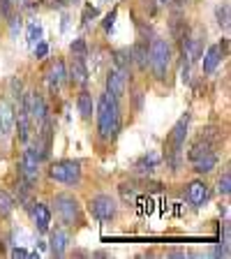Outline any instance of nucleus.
Instances as JSON below:
<instances>
[{"label": "nucleus", "instance_id": "f257e3e1", "mask_svg": "<svg viewBox=\"0 0 231 259\" xmlns=\"http://www.w3.org/2000/svg\"><path fill=\"white\" fill-rule=\"evenodd\" d=\"M97 130H100V137H102L104 141L116 139V135H118V130H120L118 100L107 91L97 100Z\"/></svg>", "mask_w": 231, "mask_h": 259}, {"label": "nucleus", "instance_id": "f03ea898", "mask_svg": "<svg viewBox=\"0 0 231 259\" xmlns=\"http://www.w3.org/2000/svg\"><path fill=\"white\" fill-rule=\"evenodd\" d=\"M171 60H173V51H171V44L167 39L162 37H155L148 47V65H151L153 74L157 79H164L171 67Z\"/></svg>", "mask_w": 231, "mask_h": 259}, {"label": "nucleus", "instance_id": "7ed1b4c3", "mask_svg": "<svg viewBox=\"0 0 231 259\" xmlns=\"http://www.w3.org/2000/svg\"><path fill=\"white\" fill-rule=\"evenodd\" d=\"M81 162L76 160H58L49 169V178L63 185H76L81 181Z\"/></svg>", "mask_w": 231, "mask_h": 259}, {"label": "nucleus", "instance_id": "20e7f679", "mask_svg": "<svg viewBox=\"0 0 231 259\" xmlns=\"http://www.w3.org/2000/svg\"><path fill=\"white\" fill-rule=\"evenodd\" d=\"M54 210L58 213V218L63 220V225L74 227L81 220V206L76 201V197L72 194H56L54 197Z\"/></svg>", "mask_w": 231, "mask_h": 259}, {"label": "nucleus", "instance_id": "39448f33", "mask_svg": "<svg viewBox=\"0 0 231 259\" xmlns=\"http://www.w3.org/2000/svg\"><path fill=\"white\" fill-rule=\"evenodd\" d=\"M88 210H90V215L100 222H111L113 218L118 215V204L113 197L109 194H97L88 201Z\"/></svg>", "mask_w": 231, "mask_h": 259}, {"label": "nucleus", "instance_id": "423d86ee", "mask_svg": "<svg viewBox=\"0 0 231 259\" xmlns=\"http://www.w3.org/2000/svg\"><path fill=\"white\" fill-rule=\"evenodd\" d=\"M42 160L37 157V153L32 151V146H28L26 151H23V157H21V164H19V169H21V176L26 183H35L39 178V174H42Z\"/></svg>", "mask_w": 231, "mask_h": 259}, {"label": "nucleus", "instance_id": "0eeeda50", "mask_svg": "<svg viewBox=\"0 0 231 259\" xmlns=\"http://www.w3.org/2000/svg\"><path fill=\"white\" fill-rule=\"evenodd\" d=\"M188 130H190V113L185 111L183 116L176 120V125H173V130H171V135H169V144H171V151H169V153H171L173 157L180 155V148H183V144H185Z\"/></svg>", "mask_w": 231, "mask_h": 259}, {"label": "nucleus", "instance_id": "6e6552de", "mask_svg": "<svg viewBox=\"0 0 231 259\" xmlns=\"http://www.w3.org/2000/svg\"><path fill=\"white\" fill-rule=\"evenodd\" d=\"M28 113H30V120L37 125V127L49 118V107H47L44 95H39V93H28Z\"/></svg>", "mask_w": 231, "mask_h": 259}, {"label": "nucleus", "instance_id": "1a4fd4ad", "mask_svg": "<svg viewBox=\"0 0 231 259\" xmlns=\"http://www.w3.org/2000/svg\"><path fill=\"white\" fill-rule=\"evenodd\" d=\"M14 125H16V135H19V139L26 144L28 139H30V113H28V95L21 97V104H19V113H14Z\"/></svg>", "mask_w": 231, "mask_h": 259}, {"label": "nucleus", "instance_id": "9d476101", "mask_svg": "<svg viewBox=\"0 0 231 259\" xmlns=\"http://www.w3.org/2000/svg\"><path fill=\"white\" fill-rule=\"evenodd\" d=\"M125 91H127V72L120 70V67L109 70V74H107V93H111L116 100H120V97L125 95Z\"/></svg>", "mask_w": 231, "mask_h": 259}, {"label": "nucleus", "instance_id": "9b49d317", "mask_svg": "<svg viewBox=\"0 0 231 259\" xmlns=\"http://www.w3.org/2000/svg\"><path fill=\"white\" fill-rule=\"evenodd\" d=\"M208 197H210V190L204 181H192V183H188V201L192 206H197V208L204 206L206 201H208Z\"/></svg>", "mask_w": 231, "mask_h": 259}, {"label": "nucleus", "instance_id": "f8f14e48", "mask_svg": "<svg viewBox=\"0 0 231 259\" xmlns=\"http://www.w3.org/2000/svg\"><path fill=\"white\" fill-rule=\"evenodd\" d=\"M67 79L74 83V86H86L88 83V67H86V60L83 58H72V65L67 70Z\"/></svg>", "mask_w": 231, "mask_h": 259}, {"label": "nucleus", "instance_id": "ddd939ff", "mask_svg": "<svg viewBox=\"0 0 231 259\" xmlns=\"http://www.w3.org/2000/svg\"><path fill=\"white\" fill-rule=\"evenodd\" d=\"M67 245H70V232L67 229H54L51 232V241H49V248H51V254L56 257H63L67 252Z\"/></svg>", "mask_w": 231, "mask_h": 259}, {"label": "nucleus", "instance_id": "4468645a", "mask_svg": "<svg viewBox=\"0 0 231 259\" xmlns=\"http://www.w3.org/2000/svg\"><path fill=\"white\" fill-rule=\"evenodd\" d=\"M14 130V107L7 100H0V137H10Z\"/></svg>", "mask_w": 231, "mask_h": 259}, {"label": "nucleus", "instance_id": "2eb2a0df", "mask_svg": "<svg viewBox=\"0 0 231 259\" xmlns=\"http://www.w3.org/2000/svg\"><path fill=\"white\" fill-rule=\"evenodd\" d=\"M65 79H67V67H65L63 60H56V63L49 67V72H47L49 88H51V91H58V88L65 83Z\"/></svg>", "mask_w": 231, "mask_h": 259}, {"label": "nucleus", "instance_id": "dca6fc26", "mask_svg": "<svg viewBox=\"0 0 231 259\" xmlns=\"http://www.w3.org/2000/svg\"><path fill=\"white\" fill-rule=\"evenodd\" d=\"M30 218L32 222H35V227H37L39 232H49V225H51V210H49L47 204H32L30 208Z\"/></svg>", "mask_w": 231, "mask_h": 259}, {"label": "nucleus", "instance_id": "f3484780", "mask_svg": "<svg viewBox=\"0 0 231 259\" xmlns=\"http://www.w3.org/2000/svg\"><path fill=\"white\" fill-rule=\"evenodd\" d=\"M222 51H220V47L217 44H213V47H208V51L204 54V74H213V72L220 67V63H222Z\"/></svg>", "mask_w": 231, "mask_h": 259}, {"label": "nucleus", "instance_id": "a211bd4d", "mask_svg": "<svg viewBox=\"0 0 231 259\" xmlns=\"http://www.w3.org/2000/svg\"><path fill=\"white\" fill-rule=\"evenodd\" d=\"M76 109H79L81 118L83 120H90L93 118V111H95V100H93V93L90 91H81L79 97H76Z\"/></svg>", "mask_w": 231, "mask_h": 259}, {"label": "nucleus", "instance_id": "6ab92c4d", "mask_svg": "<svg viewBox=\"0 0 231 259\" xmlns=\"http://www.w3.org/2000/svg\"><path fill=\"white\" fill-rule=\"evenodd\" d=\"M192 167H194V171H197V174H208V171H213V169L217 167V155H215L213 151L206 153V155H201V157H197V160H192Z\"/></svg>", "mask_w": 231, "mask_h": 259}, {"label": "nucleus", "instance_id": "aec40b11", "mask_svg": "<svg viewBox=\"0 0 231 259\" xmlns=\"http://www.w3.org/2000/svg\"><path fill=\"white\" fill-rule=\"evenodd\" d=\"M132 63L139 65V70H148V44L139 42L132 49Z\"/></svg>", "mask_w": 231, "mask_h": 259}, {"label": "nucleus", "instance_id": "412c9836", "mask_svg": "<svg viewBox=\"0 0 231 259\" xmlns=\"http://www.w3.org/2000/svg\"><path fill=\"white\" fill-rule=\"evenodd\" d=\"M162 162V157L157 155V153H146L144 157H139V162H136V167L141 169V171H153V169L157 167Z\"/></svg>", "mask_w": 231, "mask_h": 259}, {"label": "nucleus", "instance_id": "4be33fe9", "mask_svg": "<svg viewBox=\"0 0 231 259\" xmlns=\"http://www.w3.org/2000/svg\"><path fill=\"white\" fill-rule=\"evenodd\" d=\"M42 26H39L37 21H32V23H28V30H26V39H28V44L30 47H35V44L42 39Z\"/></svg>", "mask_w": 231, "mask_h": 259}, {"label": "nucleus", "instance_id": "5701e85b", "mask_svg": "<svg viewBox=\"0 0 231 259\" xmlns=\"http://www.w3.org/2000/svg\"><path fill=\"white\" fill-rule=\"evenodd\" d=\"M14 199L10 197V192L5 190H0V215H10L12 210H14Z\"/></svg>", "mask_w": 231, "mask_h": 259}, {"label": "nucleus", "instance_id": "b1692460", "mask_svg": "<svg viewBox=\"0 0 231 259\" xmlns=\"http://www.w3.org/2000/svg\"><path fill=\"white\" fill-rule=\"evenodd\" d=\"M132 65V51L129 49H123V51H116V67L127 72V67Z\"/></svg>", "mask_w": 231, "mask_h": 259}, {"label": "nucleus", "instance_id": "393cba45", "mask_svg": "<svg viewBox=\"0 0 231 259\" xmlns=\"http://www.w3.org/2000/svg\"><path fill=\"white\" fill-rule=\"evenodd\" d=\"M70 51H72V56H76V58H83V60L88 58V47L81 37H76L74 42L70 44Z\"/></svg>", "mask_w": 231, "mask_h": 259}, {"label": "nucleus", "instance_id": "a878e982", "mask_svg": "<svg viewBox=\"0 0 231 259\" xmlns=\"http://www.w3.org/2000/svg\"><path fill=\"white\" fill-rule=\"evenodd\" d=\"M217 192H220L222 197H229V192H231V174L229 171H224L222 178L217 181Z\"/></svg>", "mask_w": 231, "mask_h": 259}, {"label": "nucleus", "instance_id": "bb28decb", "mask_svg": "<svg viewBox=\"0 0 231 259\" xmlns=\"http://www.w3.org/2000/svg\"><path fill=\"white\" fill-rule=\"evenodd\" d=\"M215 16H217V23H220V28H229V7L226 5H220L215 10Z\"/></svg>", "mask_w": 231, "mask_h": 259}, {"label": "nucleus", "instance_id": "cd10ccee", "mask_svg": "<svg viewBox=\"0 0 231 259\" xmlns=\"http://www.w3.org/2000/svg\"><path fill=\"white\" fill-rule=\"evenodd\" d=\"M32 51H35V58H47V56H49V44L39 39V42L32 47Z\"/></svg>", "mask_w": 231, "mask_h": 259}, {"label": "nucleus", "instance_id": "c85d7f7f", "mask_svg": "<svg viewBox=\"0 0 231 259\" xmlns=\"http://www.w3.org/2000/svg\"><path fill=\"white\" fill-rule=\"evenodd\" d=\"M116 16H118V10H111L107 14V19H104V30H107V32L113 28V23H116Z\"/></svg>", "mask_w": 231, "mask_h": 259}, {"label": "nucleus", "instance_id": "c756f323", "mask_svg": "<svg viewBox=\"0 0 231 259\" xmlns=\"http://www.w3.org/2000/svg\"><path fill=\"white\" fill-rule=\"evenodd\" d=\"M0 14L5 16V19H10L12 16V3L10 0H0Z\"/></svg>", "mask_w": 231, "mask_h": 259}, {"label": "nucleus", "instance_id": "7c9ffc66", "mask_svg": "<svg viewBox=\"0 0 231 259\" xmlns=\"http://www.w3.org/2000/svg\"><path fill=\"white\" fill-rule=\"evenodd\" d=\"M97 16V10L95 7H86V12H83V23H88L90 19H95Z\"/></svg>", "mask_w": 231, "mask_h": 259}, {"label": "nucleus", "instance_id": "2f4dec72", "mask_svg": "<svg viewBox=\"0 0 231 259\" xmlns=\"http://www.w3.org/2000/svg\"><path fill=\"white\" fill-rule=\"evenodd\" d=\"M12 257H30V252H28V250H23V248H14V250H12Z\"/></svg>", "mask_w": 231, "mask_h": 259}, {"label": "nucleus", "instance_id": "473e14b6", "mask_svg": "<svg viewBox=\"0 0 231 259\" xmlns=\"http://www.w3.org/2000/svg\"><path fill=\"white\" fill-rule=\"evenodd\" d=\"M12 7H26L28 5V0H10Z\"/></svg>", "mask_w": 231, "mask_h": 259}, {"label": "nucleus", "instance_id": "72a5a7b5", "mask_svg": "<svg viewBox=\"0 0 231 259\" xmlns=\"http://www.w3.org/2000/svg\"><path fill=\"white\" fill-rule=\"evenodd\" d=\"M157 3H160V5H171L173 0H157Z\"/></svg>", "mask_w": 231, "mask_h": 259}, {"label": "nucleus", "instance_id": "f704fd0d", "mask_svg": "<svg viewBox=\"0 0 231 259\" xmlns=\"http://www.w3.org/2000/svg\"><path fill=\"white\" fill-rule=\"evenodd\" d=\"M102 3H109V0H102Z\"/></svg>", "mask_w": 231, "mask_h": 259}]
</instances>
